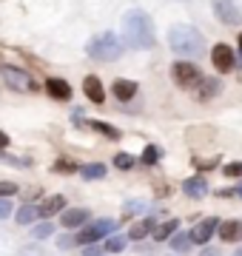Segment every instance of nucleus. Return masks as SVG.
<instances>
[{
  "instance_id": "nucleus-8",
  "label": "nucleus",
  "mask_w": 242,
  "mask_h": 256,
  "mask_svg": "<svg viewBox=\"0 0 242 256\" xmlns=\"http://www.w3.org/2000/svg\"><path fill=\"white\" fill-rule=\"evenodd\" d=\"M211 63H214L216 72L228 74L234 68V48L228 46V43H216V46L211 48Z\"/></svg>"
},
{
  "instance_id": "nucleus-35",
  "label": "nucleus",
  "mask_w": 242,
  "mask_h": 256,
  "mask_svg": "<svg viewBox=\"0 0 242 256\" xmlns=\"http://www.w3.org/2000/svg\"><path fill=\"white\" fill-rule=\"evenodd\" d=\"M83 256H100V248H86Z\"/></svg>"
},
{
  "instance_id": "nucleus-3",
  "label": "nucleus",
  "mask_w": 242,
  "mask_h": 256,
  "mask_svg": "<svg viewBox=\"0 0 242 256\" xmlns=\"http://www.w3.org/2000/svg\"><path fill=\"white\" fill-rule=\"evenodd\" d=\"M86 52H88V57L100 60V63H112V60H117L122 54V43L114 32H102V34H94L88 40Z\"/></svg>"
},
{
  "instance_id": "nucleus-11",
  "label": "nucleus",
  "mask_w": 242,
  "mask_h": 256,
  "mask_svg": "<svg viewBox=\"0 0 242 256\" xmlns=\"http://www.w3.org/2000/svg\"><path fill=\"white\" fill-rule=\"evenodd\" d=\"M83 92H86V97L92 102H106V88H102V82H100V77H94V74H88L83 80Z\"/></svg>"
},
{
  "instance_id": "nucleus-2",
  "label": "nucleus",
  "mask_w": 242,
  "mask_h": 256,
  "mask_svg": "<svg viewBox=\"0 0 242 256\" xmlns=\"http://www.w3.org/2000/svg\"><path fill=\"white\" fill-rule=\"evenodd\" d=\"M168 46L174 48L180 57H200L205 52V40L194 26L177 23V26L168 32Z\"/></svg>"
},
{
  "instance_id": "nucleus-13",
  "label": "nucleus",
  "mask_w": 242,
  "mask_h": 256,
  "mask_svg": "<svg viewBox=\"0 0 242 256\" xmlns=\"http://www.w3.org/2000/svg\"><path fill=\"white\" fill-rule=\"evenodd\" d=\"M112 92H114V97H117L120 102H128L134 94L140 92V88H137V82H134V80H114Z\"/></svg>"
},
{
  "instance_id": "nucleus-36",
  "label": "nucleus",
  "mask_w": 242,
  "mask_h": 256,
  "mask_svg": "<svg viewBox=\"0 0 242 256\" xmlns=\"http://www.w3.org/2000/svg\"><path fill=\"white\" fill-rule=\"evenodd\" d=\"M9 146V134H6V131H0V148H6Z\"/></svg>"
},
{
  "instance_id": "nucleus-40",
  "label": "nucleus",
  "mask_w": 242,
  "mask_h": 256,
  "mask_svg": "<svg viewBox=\"0 0 242 256\" xmlns=\"http://www.w3.org/2000/svg\"><path fill=\"white\" fill-rule=\"evenodd\" d=\"M240 52H242V34H240Z\"/></svg>"
},
{
  "instance_id": "nucleus-37",
  "label": "nucleus",
  "mask_w": 242,
  "mask_h": 256,
  "mask_svg": "<svg viewBox=\"0 0 242 256\" xmlns=\"http://www.w3.org/2000/svg\"><path fill=\"white\" fill-rule=\"evenodd\" d=\"M202 256H216V254H214V250H211V248H208V250H205V254H202Z\"/></svg>"
},
{
  "instance_id": "nucleus-26",
  "label": "nucleus",
  "mask_w": 242,
  "mask_h": 256,
  "mask_svg": "<svg viewBox=\"0 0 242 256\" xmlns=\"http://www.w3.org/2000/svg\"><path fill=\"white\" fill-rule=\"evenodd\" d=\"M114 165H117L120 171H128V168H134V156L131 154H117L114 156Z\"/></svg>"
},
{
  "instance_id": "nucleus-1",
  "label": "nucleus",
  "mask_w": 242,
  "mask_h": 256,
  "mask_svg": "<svg viewBox=\"0 0 242 256\" xmlns=\"http://www.w3.org/2000/svg\"><path fill=\"white\" fill-rule=\"evenodd\" d=\"M122 37L131 48H151L154 46V23L142 9H131L122 14Z\"/></svg>"
},
{
  "instance_id": "nucleus-18",
  "label": "nucleus",
  "mask_w": 242,
  "mask_h": 256,
  "mask_svg": "<svg viewBox=\"0 0 242 256\" xmlns=\"http://www.w3.org/2000/svg\"><path fill=\"white\" fill-rule=\"evenodd\" d=\"M177 228H180V222H177V220L162 222V225H157V228H154V239H157V242H162V239H171Z\"/></svg>"
},
{
  "instance_id": "nucleus-16",
  "label": "nucleus",
  "mask_w": 242,
  "mask_h": 256,
  "mask_svg": "<svg viewBox=\"0 0 242 256\" xmlns=\"http://www.w3.org/2000/svg\"><path fill=\"white\" fill-rule=\"evenodd\" d=\"M220 236L225 239V242H234V239H240L242 236V222H222L220 225Z\"/></svg>"
},
{
  "instance_id": "nucleus-39",
  "label": "nucleus",
  "mask_w": 242,
  "mask_h": 256,
  "mask_svg": "<svg viewBox=\"0 0 242 256\" xmlns=\"http://www.w3.org/2000/svg\"><path fill=\"white\" fill-rule=\"evenodd\" d=\"M234 256H242V248H240V250H236V254H234Z\"/></svg>"
},
{
  "instance_id": "nucleus-10",
  "label": "nucleus",
  "mask_w": 242,
  "mask_h": 256,
  "mask_svg": "<svg viewBox=\"0 0 242 256\" xmlns=\"http://www.w3.org/2000/svg\"><path fill=\"white\" fill-rule=\"evenodd\" d=\"M43 88H46L48 92V97H54V100H72V86H68V82L66 80H60V77H48L46 80V86H43Z\"/></svg>"
},
{
  "instance_id": "nucleus-7",
  "label": "nucleus",
  "mask_w": 242,
  "mask_h": 256,
  "mask_svg": "<svg viewBox=\"0 0 242 256\" xmlns=\"http://www.w3.org/2000/svg\"><path fill=\"white\" fill-rule=\"evenodd\" d=\"M214 12L220 23H225V26H240L242 23V9L234 0H214Z\"/></svg>"
},
{
  "instance_id": "nucleus-33",
  "label": "nucleus",
  "mask_w": 242,
  "mask_h": 256,
  "mask_svg": "<svg viewBox=\"0 0 242 256\" xmlns=\"http://www.w3.org/2000/svg\"><path fill=\"white\" fill-rule=\"evenodd\" d=\"M142 210H146L142 202H128V205H126V214H142Z\"/></svg>"
},
{
  "instance_id": "nucleus-5",
  "label": "nucleus",
  "mask_w": 242,
  "mask_h": 256,
  "mask_svg": "<svg viewBox=\"0 0 242 256\" xmlns=\"http://www.w3.org/2000/svg\"><path fill=\"white\" fill-rule=\"evenodd\" d=\"M171 77H174V82L177 86H182V88H196V86H202V72L196 68L194 63H186V60H180V63L171 66Z\"/></svg>"
},
{
  "instance_id": "nucleus-24",
  "label": "nucleus",
  "mask_w": 242,
  "mask_h": 256,
  "mask_svg": "<svg viewBox=\"0 0 242 256\" xmlns=\"http://www.w3.org/2000/svg\"><path fill=\"white\" fill-rule=\"evenodd\" d=\"M126 242H128L126 236H112L106 245H102V250H108V254H120L122 248H126Z\"/></svg>"
},
{
  "instance_id": "nucleus-9",
  "label": "nucleus",
  "mask_w": 242,
  "mask_h": 256,
  "mask_svg": "<svg viewBox=\"0 0 242 256\" xmlns=\"http://www.w3.org/2000/svg\"><path fill=\"white\" fill-rule=\"evenodd\" d=\"M216 228H220V220H216V216H208V220H202L194 230H191V239H194L196 245H205L208 239L214 236Z\"/></svg>"
},
{
  "instance_id": "nucleus-32",
  "label": "nucleus",
  "mask_w": 242,
  "mask_h": 256,
  "mask_svg": "<svg viewBox=\"0 0 242 256\" xmlns=\"http://www.w3.org/2000/svg\"><path fill=\"white\" fill-rule=\"evenodd\" d=\"M194 165L200 171H211V168H216V160H194Z\"/></svg>"
},
{
  "instance_id": "nucleus-20",
  "label": "nucleus",
  "mask_w": 242,
  "mask_h": 256,
  "mask_svg": "<svg viewBox=\"0 0 242 256\" xmlns=\"http://www.w3.org/2000/svg\"><path fill=\"white\" fill-rule=\"evenodd\" d=\"M151 228H154V220H142V222H137V225H134V228L128 230V239H137V242H140L142 236H148V234H151Z\"/></svg>"
},
{
  "instance_id": "nucleus-14",
  "label": "nucleus",
  "mask_w": 242,
  "mask_h": 256,
  "mask_svg": "<svg viewBox=\"0 0 242 256\" xmlns=\"http://www.w3.org/2000/svg\"><path fill=\"white\" fill-rule=\"evenodd\" d=\"M182 191H186V196H205L208 194V182H205L202 176H191V180H186L182 182Z\"/></svg>"
},
{
  "instance_id": "nucleus-34",
  "label": "nucleus",
  "mask_w": 242,
  "mask_h": 256,
  "mask_svg": "<svg viewBox=\"0 0 242 256\" xmlns=\"http://www.w3.org/2000/svg\"><path fill=\"white\" fill-rule=\"evenodd\" d=\"M72 242H77V239H72V236H60V239H57V245H60V248H68Z\"/></svg>"
},
{
  "instance_id": "nucleus-25",
  "label": "nucleus",
  "mask_w": 242,
  "mask_h": 256,
  "mask_svg": "<svg viewBox=\"0 0 242 256\" xmlns=\"http://www.w3.org/2000/svg\"><path fill=\"white\" fill-rule=\"evenodd\" d=\"M52 171H57V174H72V171H77V165L72 162V160H57V162L52 165Z\"/></svg>"
},
{
  "instance_id": "nucleus-4",
  "label": "nucleus",
  "mask_w": 242,
  "mask_h": 256,
  "mask_svg": "<svg viewBox=\"0 0 242 256\" xmlns=\"http://www.w3.org/2000/svg\"><path fill=\"white\" fill-rule=\"evenodd\" d=\"M0 74H3L6 86H9V88H14V92H23V94H34V92H38V82H34V77H32V74H26L23 68L3 66V68H0Z\"/></svg>"
},
{
  "instance_id": "nucleus-19",
  "label": "nucleus",
  "mask_w": 242,
  "mask_h": 256,
  "mask_svg": "<svg viewBox=\"0 0 242 256\" xmlns=\"http://www.w3.org/2000/svg\"><path fill=\"white\" fill-rule=\"evenodd\" d=\"M80 176H83V180H102V176H106V165L88 162V165H83V168H80Z\"/></svg>"
},
{
  "instance_id": "nucleus-29",
  "label": "nucleus",
  "mask_w": 242,
  "mask_h": 256,
  "mask_svg": "<svg viewBox=\"0 0 242 256\" xmlns=\"http://www.w3.org/2000/svg\"><path fill=\"white\" fill-rule=\"evenodd\" d=\"M18 194V182H6L0 180V196H14Z\"/></svg>"
},
{
  "instance_id": "nucleus-17",
  "label": "nucleus",
  "mask_w": 242,
  "mask_h": 256,
  "mask_svg": "<svg viewBox=\"0 0 242 256\" xmlns=\"http://www.w3.org/2000/svg\"><path fill=\"white\" fill-rule=\"evenodd\" d=\"M66 200L60 196V194H54V196H48L43 205H40V216H52V214H57V210H63Z\"/></svg>"
},
{
  "instance_id": "nucleus-30",
  "label": "nucleus",
  "mask_w": 242,
  "mask_h": 256,
  "mask_svg": "<svg viewBox=\"0 0 242 256\" xmlns=\"http://www.w3.org/2000/svg\"><path fill=\"white\" fill-rule=\"evenodd\" d=\"M12 216V202L6 196H0V220H9Z\"/></svg>"
},
{
  "instance_id": "nucleus-38",
  "label": "nucleus",
  "mask_w": 242,
  "mask_h": 256,
  "mask_svg": "<svg viewBox=\"0 0 242 256\" xmlns=\"http://www.w3.org/2000/svg\"><path fill=\"white\" fill-rule=\"evenodd\" d=\"M236 194H240V196H242V182H240V188H236Z\"/></svg>"
},
{
  "instance_id": "nucleus-21",
  "label": "nucleus",
  "mask_w": 242,
  "mask_h": 256,
  "mask_svg": "<svg viewBox=\"0 0 242 256\" xmlns=\"http://www.w3.org/2000/svg\"><path fill=\"white\" fill-rule=\"evenodd\" d=\"M191 245H194V239H191V234H177V236L171 239V248L174 250H180V254H186V250H191Z\"/></svg>"
},
{
  "instance_id": "nucleus-31",
  "label": "nucleus",
  "mask_w": 242,
  "mask_h": 256,
  "mask_svg": "<svg viewBox=\"0 0 242 256\" xmlns=\"http://www.w3.org/2000/svg\"><path fill=\"white\" fill-rule=\"evenodd\" d=\"M225 176H242V162H228L225 165Z\"/></svg>"
},
{
  "instance_id": "nucleus-28",
  "label": "nucleus",
  "mask_w": 242,
  "mask_h": 256,
  "mask_svg": "<svg viewBox=\"0 0 242 256\" xmlns=\"http://www.w3.org/2000/svg\"><path fill=\"white\" fill-rule=\"evenodd\" d=\"M200 88H202V97H214V94L220 92V82H216V80H202Z\"/></svg>"
},
{
  "instance_id": "nucleus-6",
  "label": "nucleus",
  "mask_w": 242,
  "mask_h": 256,
  "mask_svg": "<svg viewBox=\"0 0 242 256\" xmlns=\"http://www.w3.org/2000/svg\"><path fill=\"white\" fill-rule=\"evenodd\" d=\"M117 230V222L114 220H97L92 222V225H86V228H80V234H77V245H92V242H97V239H106L108 234H114Z\"/></svg>"
},
{
  "instance_id": "nucleus-15",
  "label": "nucleus",
  "mask_w": 242,
  "mask_h": 256,
  "mask_svg": "<svg viewBox=\"0 0 242 256\" xmlns=\"http://www.w3.org/2000/svg\"><path fill=\"white\" fill-rule=\"evenodd\" d=\"M38 216H40V208L34 205V202H28V205H23V208L18 210V225H32V222H38Z\"/></svg>"
},
{
  "instance_id": "nucleus-23",
  "label": "nucleus",
  "mask_w": 242,
  "mask_h": 256,
  "mask_svg": "<svg viewBox=\"0 0 242 256\" xmlns=\"http://www.w3.org/2000/svg\"><path fill=\"white\" fill-rule=\"evenodd\" d=\"M54 234V225L52 222H34V228H32V236L34 239H46Z\"/></svg>"
},
{
  "instance_id": "nucleus-22",
  "label": "nucleus",
  "mask_w": 242,
  "mask_h": 256,
  "mask_svg": "<svg viewBox=\"0 0 242 256\" xmlns=\"http://www.w3.org/2000/svg\"><path fill=\"white\" fill-rule=\"evenodd\" d=\"M92 128H94V131H100V134H106L108 140H120V131H117L114 126H108V122H100V120H94Z\"/></svg>"
},
{
  "instance_id": "nucleus-12",
  "label": "nucleus",
  "mask_w": 242,
  "mask_h": 256,
  "mask_svg": "<svg viewBox=\"0 0 242 256\" xmlns=\"http://www.w3.org/2000/svg\"><path fill=\"white\" fill-rule=\"evenodd\" d=\"M88 210L86 208H68L63 210V216H60V222H63V228H83L86 222H88Z\"/></svg>"
},
{
  "instance_id": "nucleus-27",
  "label": "nucleus",
  "mask_w": 242,
  "mask_h": 256,
  "mask_svg": "<svg viewBox=\"0 0 242 256\" xmlns=\"http://www.w3.org/2000/svg\"><path fill=\"white\" fill-rule=\"evenodd\" d=\"M157 160H160V148L157 146H148L146 151H142V162L146 165H154Z\"/></svg>"
}]
</instances>
